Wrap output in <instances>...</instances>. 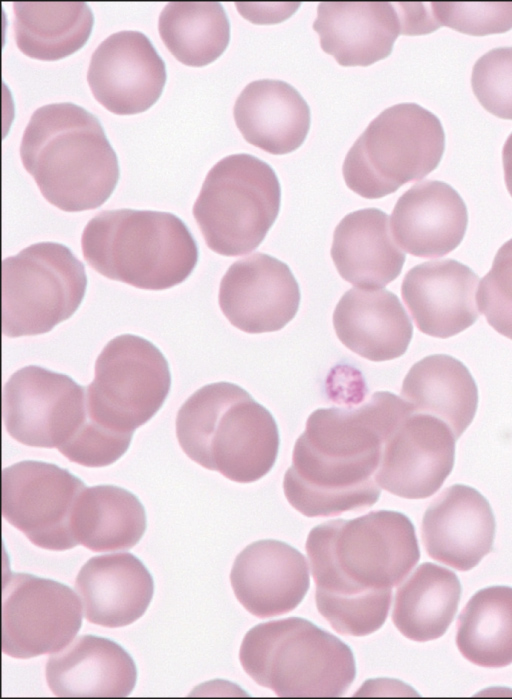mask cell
I'll return each instance as SVG.
<instances>
[{
	"instance_id": "2",
	"label": "cell",
	"mask_w": 512,
	"mask_h": 699,
	"mask_svg": "<svg viewBox=\"0 0 512 699\" xmlns=\"http://www.w3.org/2000/svg\"><path fill=\"white\" fill-rule=\"evenodd\" d=\"M406 401L377 391L357 407L319 408L295 442L283 479L289 504L307 517L335 516L374 505L385 437Z\"/></svg>"
},
{
	"instance_id": "34",
	"label": "cell",
	"mask_w": 512,
	"mask_h": 699,
	"mask_svg": "<svg viewBox=\"0 0 512 699\" xmlns=\"http://www.w3.org/2000/svg\"><path fill=\"white\" fill-rule=\"evenodd\" d=\"M472 89L491 114L512 119V46L491 49L474 64Z\"/></svg>"
},
{
	"instance_id": "3",
	"label": "cell",
	"mask_w": 512,
	"mask_h": 699,
	"mask_svg": "<svg viewBox=\"0 0 512 699\" xmlns=\"http://www.w3.org/2000/svg\"><path fill=\"white\" fill-rule=\"evenodd\" d=\"M20 157L44 198L66 212L100 207L119 180L117 155L100 121L71 102L34 111Z\"/></svg>"
},
{
	"instance_id": "10",
	"label": "cell",
	"mask_w": 512,
	"mask_h": 699,
	"mask_svg": "<svg viewBox=\"0 0 512 699\" xmlns=\"http://www.w3.org/2000/svg\"><path fill=\"white\" fill-rule=\"evenodd\" d=\"M171 388L163 353L149 340L122 334L110 340L86 388L90 417L116 432L133 434L162 407Z\"/></svg>"
},
{
	"instance_id": "5",
	"label": "cell",
	"mask_w": 512,
	"mask_h": 699,
	"mask_svg": "<svg viewBox=\"0 0 512 699\" xmlns=\"http://www.w3.org/2000/svg\"><path fill=\"white\" fill-rule=\"evenodd\" d=\"M81 246L86 262L99 274L147 290L182 283L198 261L193 235L170 212L102 211L86 224Z\"/></svg>"
},
{
	"instance_id": "30",
	"label": "cell",
	"mask_w": 512,
	"mask_h": 699,
	"mask_svg": "<svg viewBox=\"0 0 512 699\" xmlns=\"http://www.w3.org/2000/svg\"><path fill=\"white\" fill-rule=\"evenodd\" d=\"M146 528L145 508L138 497L114 485L86 487L73 520L77 543L94 552L131 549Z\"/></svg>"
},
{
	"instance_id": "21",
	"label": "cell",
	"mask_w": 512,
	"mask_h": 699,
	"mask_svg": "<svg viewBox=\"0 0 512 699\" xmlns=\"http://www.w3.org/2000/svg\"><path fill=\"white\" fill-rule=\"evenodd\" d=\"M313 29L322 50L342 66H368L388 57L402 25L387 1H324Z\"/></svg>"
},
{
	"instance_id": "37",
	"label": "cell",
	"mask_w": 512,
	"mask_h": 699,
	"mask_svg": "<svg viewBox=\"0 0 512 699\" xmlns=\"http://www.w3.org/2000/svg\"><path fill=\"white\" fill-rule=\"evenodd\" d=\"M502 162L506 187L512 196V133L508 136L503 146Z\"/></svg>"
},
{
	"instance_id": "8",
	"label": "cell",
	"mask_w": 512,
	"mask_h": 699,
	"mask_svg": "<svg viewBox=\"0 0 512 699\" xmlns=\"http://www.w3.org/2000/svg\"><path fill=\"white\" fill-rule=\"evenodd\" d=\"M280 204L281 186L274 169L254 155L238 153L209 170L193 216L212 251L240 256L261 244Z\"/></svg>"
},
{
	"instance_id": "9",
	"label": "cell",
	"mask_w": 512,
	"mask_h": 699,
	"mask_svg": "<svg viewBox=\"0 0 512 699\" xmlns=\"http://www.w3.org/2000/svg\"><path fill=\"white\" fill-rule=\"evenodd\" d=\"M87 286L84 264L65 245L39 242L2 262V322L7 337L38 335L69 319Z\"/></svg>"
},
{
	"instance_id": "13",
	"label": "cell",
	"mask_w": 512,
	"mask_h": 699,
	"mask_svg": "<svg viewBox=\"0 0 512 699\" xmlns=\"http://www.w3.org/2000/svg\"><path fill=\"white\" fill-rule=\"evenodd\" d=\"M87 419L86 388L68 375L29 365L4 385V424L10 436L24 445L60 450Z\"/></svg>"
},
{
	"instance_id": "32",
	"label": "cell",
	"mask_w": 512,
	"mask_h": 699,
	"mask_svg": "<svg viewBox=\"0 0 512 699\" xmlns=\"http://www.w3.org/2000/svg\"><path fill=\"white\" fill-rule=\"evenodd\" d=\"M160 37L181 63L201 67L215 61L230 41V23L216 1H171L162 9Z\"/></svg>"
},
{
	"instance_id": "7",
	"label": "cell",
	"mask_w": 512,
	"mask_h": 699,
	"mask_svg": "<svg viewBox=\"0 0 512 699\" xmlns=\"http://www.w3.org/2000/svg\"><path fill=\"white\" fill-rule=\"evenodd\" d=\"M444 150L439 118L416 103H399L369 123L348 150L342 173L358 195L382 198L432 172Z\"/></svg>"
},
{
	"instance_id": "19",
	"label": "cell",
	"mask_w": 512,
	"mask_h": 699,
	"mask_svg": "<svg viewBox=\"0 0 512 699\" xmlns=\"http://www.w3.org/2000/svg\"><path fill=\"white\" fill-rule=\"evenodd\" d=\"M478 282V275L457 260L428 261L406 273L401 294L417 328L444 339L476 322Z\"/></svg>"
},
{
	"instance_id": "15",
	"label": "cell",
	"mask_w": 512,
	"mask_h": 699,
	"mask_svg": "<svg viewBox=\"0 0 512 699\" xmlns=\"http://www.w3.org/2000/svg\"><path fill=\"white\" fill-rule=\"evenodd\" d=\"M87 80L93 96L107 110L130 115L146 111L159 99L166 67L144 33L123 30L97 46Z\"/></svg>"
},
{
	"instance_id": "28",
	"label": "cell",
	"mask_w": 512,
	"mask_h": 699,
	"mask_svg": "<svg viewBox=\"0 0 512 699\" xmlns=\"http://www.w3.org/2000/svg\"><path fill=\"white\" fill-rule=\"evenodd\" d=\"M14 33L25 55L54 61L82 48L89 39L94 16L83 1H16Z\"/></svg>"
},
{
	"instance_id": "33",
	"label": "cell",
	"mask_w": 512,
	"mask_h": 699,
	"mask_svg": "<svg viewBox=\"0 0 512 699\" xmlns=\"http://www.w3.org/2000/svg\"><path fill=\"white\" fill-rule=\"evenodd\" d=\"M440 26L483 36L512 29V1H436L431 2Z\"/></svg>"
},
{
	"instance_id": "20",
	"label": "cell",
	"mask_w": 512,
	"mask_h": 699,
	"mask_svg": "<svg viewBox=\"0 0 512 699\" xmlns=\"http://www.w3.org/2000/svg\"><path fill=\"white\" fill-rule=\"evenodd\" d=\"M468 211L460 194L449 184L425 180L397 200L390 228L396 243L407 253L423 258L444 256L463 240Z\"/></svg>"
},
{
	"instance_id": "25",
	"label": "cell",
	"mask_w": 512,
	"mask_h": 699,
	"mask_svg": "<svg viewBox=\"0 0 512 699\" xmlns=\"http://www.w3.org/2000/svg\"><path fill=\"white\" fill-rule=\"evenodd\" d=\"M233 115L244 139L274 155L299 148L310 128V108L289 83L275 79L250 82L237 97Z\"/></svg>"
},
{
	"instance_id": "11",
	"label": "cell",
	"mask_w": 512,
	"mask_h": 699,
	"mask_svg": "<svg viewBox=\"0 0 512 699\" xmlns=\"http://www.w3.org/2000/svg\"><path fill=\"white\" fill-rule=\"evenodd\" d=\"M84 482L58 465L24 460L2 471V514L36 546L55 551L78 545L73 531Z\"/></svg>"
},
{
	"instance_id": "26",
	"label": "cell",
	"mask_w": 512,
	"mask_h": 699,
	"mask_svg": "<svg viewBox=\"0 0 512 699\" xmlns=\"http://www.w3.org/2000/svg\"><path fill=\"white\" fill-rule=\"evenodd\" d=\"M331 257L340 276L359 288L384 287L400 275L406 260L388 215L377 208L343 217L333 234Z\"/></svg>"
},
{
	"instance_id": "24",
	"label": "cell",
	"mask_w": 512,
	"mask_h": 699,
	"mask_svg": "<svg viewBox=\"0 0 512 699\" xmlns=\"http://www.w3.org/2000/svg\"><path fill=\"white\" fill-rule=\"evenodd\" d=\"M46 680L58 697H127L136 685L137 668L118 643L82 635L50 656Z\"/></svg>"
},
{
	"instance_id": "22",
	"label": "cell",
	"mask_w": 512,
	"mask_h": 699,
	"mask_svg": "<svg viewBox=\"0 0 512 699\" xmlns=\"http://www.w3.org/2000/svg\"><path fill=\"white\" fill-rule=\"evenodd\" d=\"M75 588L89 622L118 628L145 613L154 582L138 557L127 552L111 553L90 558L80 569Z\"/></svg>"
},
{
	"instance_id": "29",
	"label": "cell",
	"mask_w": 512,
	"mask_h": 699,
	"mask_svg": "<svg viewBox=\"0 0 512 699\" xmlns=\"http://www.w3.org/2000/svg\"><path fill=\"white\" fill-rule=\"evenodd\" d=\"M457 575L425 562L398 588L392 621L406 638L426 642L440 638L449 628L461 598Z\"/></svg>"
},
{
	"instance_id": "27",
	"label": "cell",
	"mask_w": 512,
	"mask_h": 699,
	"mask_svg": "<svg viewBox=\"0 0 512 699\" xmlns=\"http://www.w3.org/2000/svg\"><path fill=\"white\" fill-rule=\"evenodd\" d=\"M401 397L422 413L443 420L458 439L478 407V388L468 368L446 354L429 355L405 376Z\"/></svg>"
},
{
	"instance_id": "6",
	"label": "cell",
	"mask_w": 512,
	"mask_h": 699,
	"mask_svg": "<svg viewBox=\"0 0 512 699\" xmlns=\"http://www.w3.org/2000/svg\"><path fill=\"white\" fill-rule=\"evenodd\" d=\"M239 660L257 684L280 697H339L356 676L350 647L299 617L251 628L241 643Z\"/></svg>"
},
{
	"instance_id": "35",
	"label": "cell",
	"mask_w": 512,
	"mask_h": 699,
	"mask_svg": "<svg viewBox=\"0 0 512 699\" xmlns=\"http://www.w3.org/2000/svg\"><path fill=\"white\" fill-rule=\"evenodd\" d=\"M479 312L499 334L512 340V238L497 251L477 292Z\"/></svg>"
},
{
	"instance_id": "31",
	"label": "cell",
	"mask_w": 512,
	"mask_h": 699,
	"mask_svg": "<svg viewBox=\"0 0 512 699\" xmlns=\"http://www.w3.org/2000/svg\"><path fill=\"white\" fill-rule=\"evenodd\" d=\"M456 644L475 665L512 664V587L490 586L470 598L458 618Z\"/></svg>"
},
{
	"instance_id": "4",
	"label": "cell",
	"mask_w": 512,
	"mask_h": 699,
	"mask_svg": "<svg viewBox=\"0 0 512 699\" xmlns=\"http://www.w3.org/2000/svg\"><path fill=\"white\" fill-rule=\"evenodd\" d=\"M176 435L190 459L238 483L264 477L276 462L280 444L270 411L230 382L195 391L178 411Z\"/></svg>"
},
{
	"instance_id": "12",
	"label": "cell",
	"mask_w": 512,
	"mask_h": 699,
	"mask_svg": "<svg viewBox=\"0 0 512 699\" xmlns=\"http://www.w3.org/2000/svg\"><path fill=\"white\" fill-rule=\"evenodd\" d=\"M81 625V603L69 586L29 573L4 575V654L27 659L58 652L74 639Z\"/></svg>"
},
{
	"instance_id": "14",
	"label": "cell",
	"mask_w": 512,
	"mask_h": 699,
	"mask_svg": "<svg viewBox=\"0 0 512 699\" xmlns=\"http://www.w3.org/2000/svg\"><path fill=\"white\" fill-rule=\"evenodd\" d=\"M455 441L443 420L416 411L406 401L385 437L378 485L406 499L430 497L453 469Z\"/></svg>"
},
{
	"instance_id": "36",
	"label": "cell",
	"mask_w": 512,
	"mask_h": 699,
	"mask_svg": "<svg viewBox=\"0 0 512 699\" xmlns=\"http://www.w3.org/2000/svg\"><path fill=\"white\" fill-rule=\"evenodd\" d=\"M402 31L405 35L426 34L440 27L431 2H396Z\"/></svg>"
},
{
	"instance_id": "17",
	"label": "cell",
	"mask_w": 512,
	"mask_h": 699,
	"mask_svg": "<svg viewBox=\"0 0 512 699\" xmlns=\"http://www.w3.org/2000/svg\"><path fill=\"white\" fill-rule=\"evenodd\" d=\"M496 521L488 500L475 488L454 484L426 509L421 525L427 554L468 571L491 552Z\"/></svg>"
},
{
	"instance_id": "16",
	"label": "cell",
	"mask_w": 512,
	"mask_h": 699,
	"mask_svg": "<svg viewBox=\"0 0 512 699\" xmlns=\"http://www.w3.org/2000/svg\"><path fill=\"white\" fill-rule=\"evenodd\" d=\"M300 299L289 266L264 253L234 262L220 282L218 295L229 322L252 334L282 329L295 317Z\"/></svg>"
},
{
	"instance_id": "23",
	"label": "cell",
	"mask_w": 512,
	"mask_h": 699,
	"mask_svg": "<svg viewBox=\"0 0 512 699\" xmlns=\"http://www.w3.org/2000/svg\"><path fill=\"white\" fill-rule=\"evenodd\" d=\"M333 326L344 346L374 362L402 356L413 336L412 322L400 300L383 288L346 291L335 307Z\"/></svg>"
},
{
	"instance_id": "18",
	"label": "cell",
	"mask_w": 512,
	"mask_h": 699,
	"mask_svg": "<svg viewBox=\"0 0 512 699\" xmlns=\"http://www.w3.org/2000/svg\"><path fill=\"white\" fill-rule=\"evenodd\" d=\"M230 581L238 601L259 618L294 610L310 586L305 556L274 539L246 546L233 563Z\"/></svg>"
},
{
	"instance_id": "1",
	"label": "cell",
	"mask_w": 512,
	"mask_h": 699,
	"mask_svg": "<svg viewBox=\"0 0 512 699\" xmlns=\"http://www.w3.org/2000/svg\"><path fill=\"white\" fill-rule=\"evenodd\" d=\"M306 552L319 613L336 632L355 637L382 627L392 588L420 559L413 523L393 510L321 523L311 529Z\"/></svg>"
}]
</instances>
